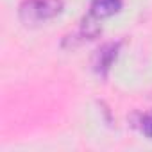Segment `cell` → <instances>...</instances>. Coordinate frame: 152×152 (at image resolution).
Wrapping results in <instances>:
<instances>
[{"mask_svg":"<svg viewBox=\"0 0 152 152\" xmlns=\"http://www.w3.org/2000/svg\"><path fill=\"white\" fill-rule=\"evenodd\" d=\"M63 0H25L20 6V20L27 25L48 22L61 15Z\"/></svg>","mask_w":152,"mask_h":152,"instance_id":"cell-1","label":"cell"},{"mask_svg":"<svg viewBox=\"0 0 152 152\" xmlns=\"http://www.w3.org/2000/svg\"><path fill=\"white\" fill-rule=\"evenodd\" d=\"M140 129H141V132H143L145 136L152 138V113L141 116V120H140Z\"/></svg>","mask_w":152,"mask_h":152,"instance_id":"cell-4","label":"cell"},{"mask_svg":"<svg viewBox=\"0 0 152 152\" xmlns=\"http://www.w3.org/2000/svg\"><path fill=\"white\" fill-rule=\"evenodd\" d=\"M118 43H111V45H106L102 50H99V56H97V63H95V70L102 75H106V72L109 70L113 59L116 57V52H118Z\"/></svg>","mask_w":152,"mask_h":152,"instance_id":"cell-3","label":"cell"},{"mask_svg":"<svg viewBox=\"0 0 152 152\" xmlns=\"http://www.w3.org/2000/svg\"><path fill=\"white\" fill-rule=\"evenodd\" d=\"M122 9V0H91L90 15L93 20L109 18Z\"/></svg>","mask_w":152,"mask_h":152,"instance_id":"cell-2","label":"cell"}]
</instances>
